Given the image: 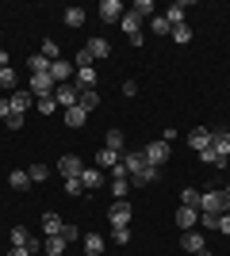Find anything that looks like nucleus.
<instances>
[{"label": "nucleus", "instance_id": "obj_33", "mask_svg": "<svg viewBox=\"0 0 230 256\" xmlns=\"http://www.w3.org/2000/svg\"><path fill=\"white\" fill-rule=\"evenodd\" d=\"M27 176H31V184L50 180V164H31V168H27Z\"/></svg>", "mask_w": 230, "mask_h": 256}, {"label": "nucleus", "instance_id": "obj_38", "mask_svg": "<svg viewBox=\"0 0 230 256\" xmlns=\"http://www.w3.org/2000/svg\"><path fill=\"white\" fill-rule=\"evenodd\" d=\"M134 16H142V20H146V16H150V20H153V0H134Z\"/></svg>", "mask_w": 230, "mask_h": 256}, {"label": "nucleus", "instance_id": "obj_30", "mask_svg": "<svg viewBox=\"0 0 230 256\" xmlns=\"http://www.w3.org/2000/svg\"><path fill=\"white\" fill-rule=\"evenodd\" d=\"M77 88H96V69H77Z\"/></svg>", "mask_w": 230, "mask_h": 256}, {"label": "nucleus", "instance_id": "obj_21", "mask_svg": "<svg viewBox=\"0 0 230 256\" xmlns=\"http://www.w3.org/2000/svg\"><path fill=\"white\" fill-rule=\"evenodd\" d=\"M66 245H69V241H66L62 234L46 237V241H43V256H62V252H66Z\"/></svg>", "mask_w": 230, "mask_h": 256}, {"label": "nucleus", "instance_id": "obj_16", "mask_svg": "<svg viewBox=\"0 0 230 256\" xmlns=\"http://www.w3.org/2000/svg\"><path fill=\"white\" fill-rule=\"evenodd\" d=\"M176 226H180V230H196L199 226V210L196 206H180V210H176Z\"/></svg>", "mask_w": 230, "mask_h": 256}, {"label": "nucleus", "instance_id": "obj_3", "mask_svg": "<svg viewBox=\"0 0 230 256\" xmlns=\"http://www.w3.org/2000/svg\"><path fill=\"white\" fill-rule=\"evenodd\" d=\"M54 76L50 73H39V76H31V80H27V92H31L35 100H46V96H54Z\"/></svg>", "mask_w": 230, "mask_h": 256}, {"label": "nucleus", "instance_id": "obj_43", "mask_svg": "<svg viewBox=\"0 0 230 256\" xmlns=\"http://www.w3.org/2000/svg\"><path fill=\"white\" fill-rule=\"evenodd\" d=\"M73 65H77V69H88V65H92V54L81 46V50H77V58H73Z\"/></svg>", "mask_w": 230, "mask_h": 256}, {"label": "nucleus", "instance_id": "obj_49", "mask_svg": "<svg viewBox=\"0 0 230 256\" xmlns=\"http://www.w3.org/2000/svg\"><path fill=\"white\" fill-rule=\"evenodd\" d=\"M8 130H23V115H12L8 118Z\"/></svg>", "mask_w": 230, "mask_h": 256}, {"label": "nucleus", "instance_id": "obj_12", "mask_svg": "<svg viewBox=\"0 0 230 256\" xmlns=\"http://www.w3.org/2000/svg\"><path fill=\"white\" fill-rule=\"evenodd\" d=\"M77 96H81V88H77V84H58L54 88V100L62 107H77Z\"/></svg>", "mask_w": 230, "mask_h": 256}, {"label": "nucleus", "instance_id": "obj_14", "mask_svg": "<svg viewBox=\"0 0 230 256\" xmlns=\"http://www.w3.org/2000/svg\"><path fill=\"white\" fill-rule=\"evenodd\" d=\"M81 184H85V192H96V188H104V172H100L96 164H85V172H81Z\"/></svg>", "mask_w": 230, "mask_h": 256}, {"label": "nucleus", "instance_id": "obj_4", "mask_svg": "<svg viewBox=\"0 0 230 256\" xmlns=\"http://www.w3.org/2000/svg\"><path fill=\"white\" fill-rule=\"evenodd\" d=\"M81 172H85V160L77 157V153H66V157L58 160V176H62V180H77Z\"/></svg>", "mask_w": 230, "mask_h": 256}, {"label": "nucleus", "instance_id": "obj_5", "mask_svg": "<svg viewBox=\"0 0 230 256\" xmlns=\"http://www.w3.org/2000/svg\"><path fill=\"white\" fill-rule=\"evenodd\" d=\"M131 218H134V206L127 203V199H115V203H111V210H108L111 226H131Z\"/></svg>", "mask_w": 230, "mask_h": 256}, {"label": "nucleus", "instance_id": "obj_32", "mask_svg": "<svg viewBox=\"0 0 230 256\" xmlns=\"http://www.w3.org/2000/svg\"><path fill=\"white\" fill-rule=\"evenodd\" d=\"M199 160H203V164H211V168H226V157H219V153L211 150V146L199 153Z\"/></svg>", "mask_w": 230, "mask_h": 256}, {"label": "nucleus", "instance_id": "obj_23", "mask_svg": "<svg viewBox=\"0 0 230 256\" xmlns=\"http://www.w3.org/2000/svg\"><path fill=\"white\" fill-rule=\"evenodd\" d=\"M62 214H54V210H46L43 214V230H46V237H54V234H62Z\"/></svg>", "mask_w": 230, "mask_h": 256}, {"label": "nucleus", "instance_id": "obj_15", "mask_svg": "<svg viewBox=\"0 0 230 256\" xmlns=\"http://www.w3.org/2000/svg\"><path fill=\"white\" fill-rule=\"evenodd\" d=\"M73 73H77V65H73V62H62V58L50 65V76H54V84H66Z\"/></svg>", "mask_w": 230, "mask_h": 256}, {"label": "nucleus", "instance_id": "obj_28", "mask_svg": "<svg viewBox=\"0 0 230 256\" xmlns=\"http://www.w3.org/2000/svg\"><path fill=\"white\" fill-rule=\"evenodd\" d=\"M153 180H157V168L150 164V168H142L138 176H131V188H146V184H153Z\"/></svg>", "mask_w": 230, "mask_h": 256}, {"label": "nucleus", "instance_id": "obj_27", "mask_svg": "<svg viewBox=\"0 0 230 256\" xmlns=\"http://www.w3.org/2000/svg\"><path fill=\"white\" fill-rule=\"evenodd\" d=\"M62 20H66V27L81 31V27H85V12H81V8H66V16H62Z\"/></svg>", "mask_w": 230, "mask_h": 256}, {"label": "nucleus", "instance_id": "obj_34", "mask_svg": "<svg viewBox=\"0 0 230 256\" xmlns=\"http://www.w3.org/2000/svg\"><path fill=\"white\" fill-rule=\"evenodd\" d=\"M199 195H203V192H196V188H184V192H180V206H196V210H199Z\"/></svg>", "mask_w": 230, "mask_h": 256}, {"label": "nucleus", "instance_id": "obj_31", "mask_svg": "<svg viewBox=\"0 0 230 256\" xmlns=\"http://www.w3.org/2000/svg\"><path fill=\"white\" fill-rule=\"evenodd\" d=\"M169 38H173L176 46H188V42H192V27H188V23H180V27H173V34H169Z\"/></svg>", "mask_w": 230, "mask_h": 256}, {"label": "nucleus", "instance_id": "obj_20", "mask_svg": "<svg viewBox=\"0 0 230 256\" xmlns=\"http://www.w3.org/2000/svg\"><path fill=\"white\" fill-rule=\"evenodd\" d=\"M119 160H123L119 153H111V150H100V153H96V160H92V164H96L100 172H111V168H115V164H119Z\"/></svg>", "mask_w": 230, "mask_h": 256}, {"label": "nucleus", "instance_id": "obj_18", "mask_svg": "<svg viewBox=\"0 0 230 256\" xmlns=\"http://www.w3.org/2000/svg\"><path fill=\"white\" fill-rule=\"evenodd\" d=\"M77 107H85L88 115H92V111L100 107V92H96V88H81V96H77Z\"/></svg>", "mask_w": 230, "mask_h": 256}, {"label": "nucleus", "instance_id": "obj_36", "mask_svg": "<svg viewBox=\"0 0 230 256\" xmlns=\"http://www.w3.org/2000/svg\"><path fill=\"white\" fill-rule=\"evenodd\" d=\"M39 54H43L46 62L54 65V62H58V54H62V50H58V42H54V38H46V42H43V50H39Z\"/></svg>", "mask_w": 230, "mask_h": 256}, {"label": "nucleus", "instance_id": "obj_17", "mask_svg": "<svg viewBox=\"0 0 230 256\" xmlns=\"http://www.w3.org/2000/svg\"><path fill=\"white\" fill-rule=\"evenodd\" d=\"M211 150L219 157H230V130H211Z\"/></svg>", "mask_w": 230, "mask_h": 256}, {"label": "nucleus", "instance_id": "obj_41", "mask_svg": "<svg viewBox=\"0 0 230 256\" xmlns=\"http://www.w3.org/2000/svg\"><path fill=\"white\" fill-rule=\"evenodd\" d=\"M127 192H131V180H111V195L115 199H123Z\"/></svg>", "mask_w": 230, "mask_h": 256}, {"label": "nucleus", "instance_id": "obj_46", "mask_svg": "<svg viewBox=\"0 0 230 256\" xmlns=\"http://www.w3.org/2000/svg\"><path fill=\"white\" fill-rule=\"evenodd\" d=\"M0 118H4V122L12 118V100L8 96H0Z\"/></svg>", "mask_w": 230, "mask_h": 256}, {"label": "nucleus", "instance_id": "obj_22", "mask_svg": "<svg viewBox=\"0 0 230 256\" xmlns=\"http://www.w3.org/2000/svg\"><path fill=\"white\" fill-rule=\"evenodd\" d=\"M85 122H88V111H85V107H66V126L81 130Z\"/></svg>", "mask_w": 230, "mask_h": 256}, {"label": "nucleus", "instance_id": "obj_37", "mask_svg": "<svg viewBox=\"0 0 230 256\" xmlns=\"http://www.w3.org/2000/svg\"><path fill=\"white\" fill-rule=\"evenodd\" d=\"M12 245H16V248H23V245H27V241H31V234H27V230H23V226H16V230H12Z\"/></svg>", "mask_w": 230, "mask_h": 256}, {"label": "nucleus", "instance_id": "obj_25", "mask_svg": "<svg viewBox=\"0 0 230 256\" xmlns=\"http://www.w3.org/2000/svg\"><path fill=\"white\" fill-rule=\"evenodd\" d=\"M8 184L16 188V192H27V188H31V176H27V168H16V172L8 176Z\"/></svg>", "mask_w": 230, "mask_h": 256}, {"label": "nucleus", "instance_id": "obj_29", "mask_svg": "<svg viewBox=\"0 0 230 256\" xmlns=\"http://www.w3.org/2000/svg\"><path fill=\"white\" fill-rule=\"evenodd\" d=\"M85 252L100 256V252H104V237H100V234H85Z\"/></svg>", "mask_w": 230, "mask_h": 256}, {"label": "nucleus", "instance_id": "obj_11", "mask_svg": "<svg viewBox=\"0 0 230 256\" xmlns=\"http://www.w3.org/2000/svg\"><path fill=\"white\" fill-rule=\"evenodd\" d=\"M85 50L92 54V62H104V58H111V42H108V38H100V34H96V38H88Z\"/></svg>", "mask_w": 230, "mask_h": 256}, {"label": "nucleus", "instance_id": "obj_13", "mask_svg": "<svg viewBox=\"0 0 230 256\" xmlns=\"http://www.w3.org/2000/svg\"><path fill=\"white\" fill-rule=\"evenodd\" d=\"M188 146H192L196 153H203V150L211 146V130H207V126H196V130H188Z\"/></svg>", "mask_w": 230, "mask_h": 256}, {"label": "nucleus", "instance_id": "obj_51", "mask_svg": "<svg viewBox=\"0 0 230 256\" xmlns=\"http://www.w3.org/2000/svg\"><path fill=\"white\" fill-rule=\"evenodd\" d=\"M0 69H8V50H0Z\"/></svg>", "mask_w": 230, "mask_h": 256}, {"label": "nucleus", "instance_id": "obj_19", "mask_svg": "<svg viewBox=\"0 0 230 256\" xmlns=\"http://www.w3.org/2000/svg\"><path fill=\"white\" fill-rule=\"evenodd\" d=\"M123 146H127L123 130H115V126H111L108 134H104V150H111V153H119V157H123Z\"/></svg>", "mask_w": 230, "mask_h": 256}, {"label": "nucleus", "instance_id": "obj_24", "mask_svg": "<svg viewBox=\"0 0 230 256\" xmlns=\"http://www.w3.org/2000/svg\"><path fill=\"white\" fill-rule=\"evenodd\" d=\"M188 16V4H169V12H165V20H169V27H180Z\"/></svg>", "mask_w": 230, "mask_h": 256}, {"label": "nucleus", "instance_id": "obj_53", "mask_svg": "<svg viewBox=\"0 0 230 256\" xmlns=\"http://www.w3.org/2000/svg\"><path fill=\"white\" fill-rule=\"evenodd\" d=\"M222 192H226V199H230V184H226V188H222Z\"/></svg>", "mask_w": 230, "mask_h": 256}, {"label": "nucleus", "instance_id": "obj_48", "mask_svg": "<svg viewBox=\"0 0 230 256\" xmlns=\"http://www.w3.org/2000/svg\"><path fill=\"white\" fill-rule=\"evenodd\" d=\"M219 234L230 237V214H219Z\"/></svg>", "mask_w": 230, "mask_h": 256}, {"label": "nucleus", "instance_id": "obj_35", "mask_svg": "<svg viewBox=\"0 0 230 256\" xmlns=\"http://www.w3.org/2000/svg\"><path fill=\"white\" fill-rule=\"evenodd\" d=\"M150 31H153V34H173V27H169V20H165V16H153V20H150Z\"/></svg>", "mask_w": 230, "mask_h": 256}, {"label": "nucleus", "instance_id": "obj_1", "mask_svg": "<svg viewBox=\"0 0 230 256\" xmlns=\"http://www.w3.org/2000/svg\"><path fill=\"white\" fill-rule=\"evenodd\" d=\"M199 210H203V214H230L226 192H203V195H199Z\"/></svg>", "mask_w": 230, "mask_h": 256}, {"label": "nucleus", "instance_id": "obj_44", "mask_svg": "<svg viewBox=\"0 0 230 256\" xmlns=\"http://www.w3.org/2000/svg\"><path fill=\"white\" fill-rule=\"evenodd\" d=\"M81 192H85V184H81V176H77V180H66V195H73V199H77Z\"/></svg>", "mask_w": 230, "mask_h": 256}, {"label": "nucleus", "instance_id": "obj_2", "mask_svg": "<svg viewBox=\"0 0 230 256\" xmlns=\"http://www.w3.org/2000/svg\"><path fill=\"white\" fill-rule=\"evenodd\" d=\"M142 157L150 160L153 168H157V164H165V160L173 157V146H169V142H161V138H153V142H146V150H142Z\"/></svg>", "mask_w": 230, "mask_h": 256}, {"label": "nucleus", "instance_id": "obj_26", "mask_svg": "<svg viewBox=\"0 0 230 256\" xmlns=\"http://www.w3.org/2000/svg\"><path fill=\"white\" fill-rule=\"evenodd\" d=\"M27 69H31V76H39V73H50V62H46L43 54H31V58H27Z\"/></svg>", "mask_w": 230, "mask_h": 256}, {"label": "nucleus", "instance_id": "obj_42", "mask_svg": "<svg viewBox=\"0 0 230 256\" xmlns=\"http://www.w3.org/2000/svg\"><path fill=\"white\" fill-rule=\"evenodd\" d=\"M0 88H16V69H0Z\"/></svg>", "mask_w": 230, "mask_h": 256}, {"label": "nucleus", "instance_id": "obj_52", "mask_svg": "<svg viewBox=\"0 0 230 256\" xmlns=\"http://www.w3.org/2000/svg\"><path fill=\"white\" fill-rule=\"evenodd\" d=\"M196 256H211V248H203V252H196Z\"/></svg>", "mask_w": 230, "mask_h": 256}, {"label": "nucleus", "instance_id": "obj_10", "mask_svg": "<svg viewBox=\"0 0 230 256\" xmlns=\"http://www.w3.org/2000/svg\"><path fill=\"white\" fill-rule=\"evenodd\" d=\"M123 12H127V8H123L119 0H100V20H104V23H119Z\"/></svg>", "mask_w": 230, "mask_h": 256}, {"label": "nucleus", "instance_id": "obj_8", "mask_svg": "<svg viewBox=\"0 0 230 256\" xmlns=\"http://www.w3.org/2000/svg\"><path fill=\"white\" fill-rule=\"evenodd\" d=\"M8 100H12V115H27V107H35V96L27 88H16Z\"/></svg>", "mask_w": 230, "mask_h": 256}, {"label": "nucleus", "instance_id": "obj_6", "mask_svg": "<svg viewBox=\"0 0 230 256\" xmlns=\"http://www.w3.org/2000/svg\"><path fill=\"white\" fill-rule=\"evenodd\" d=\"M142 16H134V12H123V20H119V27H123V34H127V42L131 38H142Z\"/></svg>", "mask_w": 230, "mask_h": 256}, {"label": "nucleus", "instance_id": "obj_9", "mask_svg": "<svg viewBox=\"0 0 230 256\" xmlns=\"http://www.w3.org/2000/svg\"><path fill=\"white\" fill-rule=\"evenodd\" d=\"M180 248H184V252H203V248H207V241H203V234H199V230H184V237H180Z\"/></svg>", "mask_w": 230, "mask_h": 256}, {"label": "nucleus", "instance_id": "obj_39", "mask_svg": "<svg viewBox=\"0 0 230 256\" xmlns=\"http://www.w3.org/2000/svg\"><path fill=\"white\" fill-rule=\"evenodd\" d=\"M111 237H115V245H127L131 241V226H111Z\"/></svg>", "mask_w": 230, "mask_h": 256}, {"label": "nucleus", "instance_id": "obj_47", "mask_svg": "<svg viewBox=\"0 0 230 256\" xmlns=\"http://www.w3.org/2000/svg\"><path fill=\"white\" fill-rule=\"evenodd\" d=\"M62 237H66V241H77L81 234H77V226H62Z\"/></svg>", "mask_w": 230, "mask_h": 256}, {"label": "nucleus", "instance_id": "obj_45", "mask_svg": "<svg viewBox=\"0 0 230 256\" xmlns=\"http://www.w3.org/2000/svg\"><path fill=\"white\" fill-rule=\"evenodd\" d=\"M199 226H207V230H219V214H203V210H199Z\"/></svg>", "mask_w": 230, "mask_h": 256}, {"label": "nucleus", "instance_id": "obj_40", "mask_svg": "<svg viewBox=\"0 0 230 256\" xmlns=\"http://www.w3.org/2000/svg\"><path fill=\"white\" fill-rule=\"evenodd\" d=\"M35 107L43 111V115H54V107H58V100L54 96H46V100H35Z\"/></svg>", "mask_w": 230, "mask_h": 256}, {"label": "nucleus", "instance_id": "obj_7", "mask_svg": "<svg viewBox=\"0 0 230 256\" xmlns=\"http://www.w3.org/2000/svg\"><path fill=\"white\" fill-rule=\"evenodd\" d=\"M123 164H127V180H131V176H138L142 168H150V160L142 157V150H131V153H123Z\"/></svg>", "mask_w": 230, "mask_h": 256}, {"label": "nucleus", "instance_id": "obj_50", "mask_svg": "<svg viewBox=\"0 0 230 256\" xmlns=\"http://www.w3.org/2000/svg\"><path fill=\"white\" fill-rule=\"evenodd\" d=\"M8 256H35V252H31L27 245H23V248H16V245H12V248H8Z\"/></svg>", "mask_w": 230, "mask_h": 256}]
</instances>
